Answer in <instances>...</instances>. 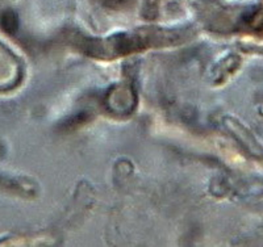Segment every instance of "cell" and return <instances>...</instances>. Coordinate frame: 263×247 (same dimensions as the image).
I'll use <instances>...</instances> for the list:
<instances>
[{
	"mask_svg": "<svg viewBox=\"0 0 263 247\" xmlns=\"http://www.w3.org/2000/svg\"><path fill=\"white\" fill-rule=\"evenodd\" d=\"M16 17L13 13H11V12H8V13H5V15L3 16V26L7 30H15L16 28Z\"/></svg>",
	"mask_w": 263,
	"mask_h": 247,
	"instance_id": "cell-1",
	"label": "cell"
}]
</instances>
